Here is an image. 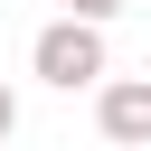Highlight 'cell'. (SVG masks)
I'll return each mask as SVG.
<instances>
[{
	"mask_svg": "<svg viewBox=\"0 0 151 151\" xmlns=\"http://www.w3.org/2000/svg\"><path fill=\"white\" fill-rule=\"evenodd\" d=\"M113 9H123V0H66V19H94V28H104Z\"/></svg>",
	"mask_w": 151,
	"mask_h": 151,
	"instance_id": "3957f363",
	"label": "cell"
},
{
	"mask_svg": "<svg viewBox=\"0 0 151 151\" xmlns=\"http://www.w3.org/2000/svg\"><path fill=\"white\" fill-rule=\"evenodd\" d=\"M28 66H38L57 94L104 85V28H94V19H47V28H38V47H28Z\"/></svg>",
	"mask_w": 151,
	"mask_h": 151,
	"instance_id": "6da1fadb",
	"label": "cell"
},
{
	"mask_svg": "<svg viewBox=\"0 0 151 151\" xmlns=\"http://www.w3.org/2000/svg\"><path fill=\"white\" fill-rule=\"evenodd\" d=\"M9 132H19V94L0 85V142H9Z\"/></svg>",
	"mask_w": 151,
	"mask_h": 151,
	"instance_id": "277c9868",
	"label": "cell"
},
{
	"mask_svg": "<svg viewBox=\"0 0 151 151\" xmlns=\"http://www.w3.org/2000/svg\"><path fill=\"white\" fill-rule=\"evenodd\" d=\"M94 123H104L113 151H151V76H113L94 94Z\"/></svg>",
	"mask_w": 151,
	"mask_h": 151,
	"instance_id": "7a4b0ae2",
	"label": "cell"
}]
</instances>
